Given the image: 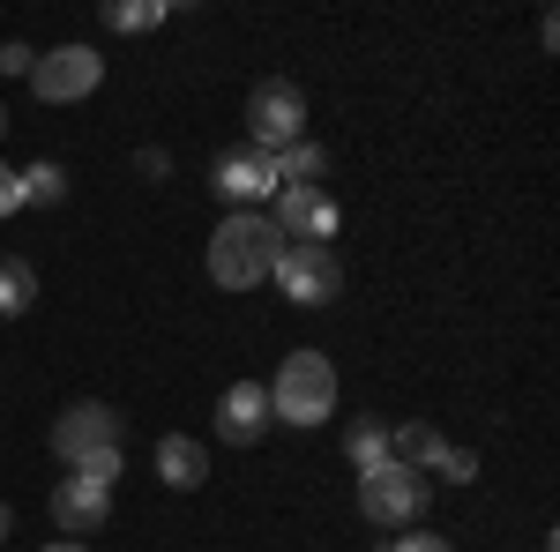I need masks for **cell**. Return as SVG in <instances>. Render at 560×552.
Returning <instances> with one entry per match:
<instances>
[{
    "label": "cell",
    "mask_w": 560,
    "mask_h": 552,
    "mask_svg": "<svg viewBox=\"0 0 560 552\" xmlns=\"http://www.w3.org/2000/svg\"><path fill=\"white\" fill-rule=\"evenodd\" d=\"M277 255H284V232H277L261 210H232L210 232V277L224 284V292H255V284H269Z\"/></svg>",
    "instance_id": "6da1fadb"
},
{
    "label": "cell",
    "mask_w": 560,
    "mask_h": 552,
    "mask_svg": "<svg viewBox=\"0 0 560 552\" xmlns=\"http://www.w3.org/2000/svg\"><path fill=\"white\" fill-rule=\"evenodd\" d=\"M269 419L284 425H329L337 419V366L322 351H292L269 381Z\"/></svg>",
    "instance_id": "7a4b0ae2"
},
{
    "label": "cell",
    "mask_w": 560,
    "mask_h": 552,
    "mask_svg": "<svg viewBox=\"0 0 560 552\" xmlns=\"http://www.w3.org/2000/svg\"><path fill=\"white\" fill-rule=\"evenodd\" d=\"M433 501V478L411 463H382L359 478V508H366V522L374 530H404V522H419Z\"/></svg>",
    "instance_id": "3957f363"
},
{
    "label": "cell",
    "mask_w": 560,
    "mask_h": 552,
    "mask_svg": "<svg viewBox=\"0 0 560 552\" xmlns=\"http://www.w3.org/2000/svg\"><path fill=\"white\" fill-rule=\"evenodd\" d=\"M247 142L255 150H292V142H306V97L300 83H284V75H269V83H255V97H247Z\"/></svg>",
    "instance_id": "277c9868"
},
{
    "label": "cell",
    "mask_w": 560,
    "mask_h": 552,
    "mask_svg": "<svg viewBox=\"0 0 560 552\" xmlns=\"http://www.w3.org/2000/svg\"><path fill=\"white\" fill-rule=\"evenodd\" d=\"M277 292L292 298V306H329V298L345 292V261L337 247H306V239H284V255H277Z\"/></svg>",
    "instance_id": "5b68a950"
},
{
    "label": "cell",
    "mask_w": 560,
    "mask_h": 552,
    "mask_svg": "<svg viewBox=\"0 0 560 552\" xmlns=\"http://www.w3.org/2000/svg\"><path fill=\"white\" fill-rule=\"evenodd\" d=\"M210 187H217V202H232V210H261V202H277V157H269V150H255V142L217 150Z\"/></svg>",
    "instance_id": "8992f818"
},
{
    "label": "cell",
    "mask_w": 560,
    "mask_h": 552,
    "mask_svg": "<svg viewBox=\"0 0 560 552\" xmlns=\"http://www.w3.org/2000/svg\"><path fill=\"white\" fill-rule=\"evenodd\" d=\"M97 83H105L97 45H52V52H38V68H31V90H38L45 105H75Z\"/></svg>",
    "instance_id": "52a82bcc"
},
{
    "label": "cell",
    "mask_w": 560,
    "mask_h": 552,
    "mask_svg": "<svg viewBox=\"0 0 560 552\" xmlns=\"http://www.w3.org/2000/svg\"><path fill=\"white\" fill-rule=\"evenodd\" d=\"M105 448H120V411L113 403H68L60 419H52V456L75 470L90 456H105Z\"/></svg>",
    "instance_id": "ba28073f"
},
{
    "label": "cell",
    "mask_w": 560,
    "mask_h": 552,
    "mask_svg": "<svg viewBox=\"0 0 560 552\" xmlns=\"http://www.w3.org/2000/svg\"><path fill=\"white\" fill-rule=\"evenodd\" d=\"M52 522L68 530V538H97L105 530V515H113V485L105 478H90V470H68L60 485H52Z\"/></svg>",
    "instance_id": "9c48e42d"
},
{
    "label": "cell",
    "mask_w": 560,
    "mask_h": 552,
    "mask_svg": "<svg viewBox=\"0 0 560 552\" xmlns=\"http://www.w3.org/2000/svg\"><path fill=\"white\" fill-rule=\"evenodd\" d=\"M284 239H306V247H329L337 239V195L329 187H277V216H269Z\"/></svg>",
    "instance_id": "30bf717a"
},
{
    "label": "cell",
    "mask_w": 560,
    "mask_h": 552,
    "mask_svg": "<svg viewBox=\"0 0 560 552\" xmlns=\"http://www.w3.org/2000/svg\"><path fill=\"white\" fill-rule=\"evenodd\" d=\"M269 381H232L217 396V441L224 448H255L261 433H269Z\"/></svg>",
    "instance_id": "8fae6325"
},
{
    "label": "cell",
    "mask_w": 560,
    "mask_h": 552,
    "mask_svg": "<svg viewBox=\"0 0 560 552\" xmlns=\"http://www.w3.org/2000/svg\"><path fill=\"white\" fill-rule=\"evenodd\" d=\"M158 478H165L173 493H195V485L210 478V448L187 441V433H165V441H158Z\"/></svg>",
    "instance_id": "7c38bea8"
},
{
    "label": "cell",
    "mask_w": 560,
    "mask_h": 552,
    "mask_svg": "<svg viewBox=\"0 0 560 552\" xmlns=\"http://www.w3.org/2000/svg\"><path fill=\"white\" fill-rule=\"evenodd\" d=\"M38 306V269L23 255H0V321H23Z\"/></svg>",
    "instance_id": "4fadbf2b"
},
{
    "label": "cell",
    "mask_w": 560,
    "mask_h": 552,
    "mask_svg": "<svg viewBox=\"0 0 560 552\" xmlns=\"http://www.w3.org/2000/svg\"><path fill=\"white\" fill-rule=\"evenodd\" d=\"M388 425H396V419H359L345 433V456H351L359 478H366V470H382V463H396V456H388Z\"/></svg>",
    "instance_id": "5bb4252c"
},
{
    "label": "cell",
    "mask_w": 560,
    "mask_h": 552,
    "mask_svg": "<svg viewBox=\"0 0 560 552\" xmlns=\"http://www.w3.org/2000/svg\"><path fill=\"white\" fill-rule=\"evenodd\" d=\"M322 172H329V150H322V142L277 150V187H322Z\"/></svg>",
    "instance_id": "9a60e30c"
},
{
    "label": "cell",
    "mask_w": 560,
    "mask_h": 552,
    "mask_svg": "<svg viewBox=\"0 0 560 552\" xmlns=\"http://www.w3.org/2000/svg\"><path fill=\"white\" fill-rule=\"evenodd\" d=\"M15 179H23V202H38V210H52V202H68V165H52V157H38V165H23Z\"/></svg>",
    "instance_id": "2e32d148"
},
{
    "label": "cell",
    "mask_w": 560,
    "mask_h": 552,
    "mask_svg": "<svg viewBox=\"0 0 560 552\" xmlns=\"http://www.w3.org/2000/svg\"><path fill=\"white\" fill-rule=\"evenodd\" d=\"M165 15H173L165 0H113V8H105V23H113V31H158Z\"/></svg>",
    "instance_id": "e0dca14e"
},
{
    "label": "cell",
    "mask_w": 560,
    "mask_h": 552,
    "mask_svg": "<svg viewBox=\"0 0 560 552\" xmlns=\"http://www.w3.org/2000/svg\"><path fill=\"white\" fill-rule=\"evenodd\" d=\"M427 478H448V485H471V478H478V456H471V448H448V441H441V448L427 456Z\"/></svg>",
    "instance_id": "ac0fdd59"
},
{
    "label": "cell",
    "mask_w": 560,
    "mask_h": 552,
    "mask_svg": "<svg viewBox=\"0 0 560 552\" xmlns=\"http://www.w3.org/2000/svg\"><path fill=\"white\" fill-rule=\"evenodd\" d=\"M0 68H8V75H31V68H38V52H31L23 38H8V45H0Z\"/></svg>",
    "instance_id": "d6986e66"
},
{
    "label": "cell",
    "mask_w": 560,
    "mask_h": 552,
    "mask_svg": "<svg viewBox=\"0 0 560 552\" xmlns=\"http://www.w3.org/2000/svg\"><path fill=\"white\" fill-rule=\"evenodd\" d=\"M374 552H456L448 538H388V545H374Z\"/></svg>",
    "instance_id": "ffe728a7"
},
{
    "label": "cell",
    "mask_w": 560,
    "mask_h": 552,
    "mask_svg": "<svg viewBox=\"0 0 560 552\" xmlns=\"http://www.w3.org/2000/svg\"><path fill=\"white\" fill-rule=\"evenodd\" d=\"M15 210H23V179L0 165V216H15Z\"/></svg>",
    "instance_id": "44dd1931"
},
{
    "label": "cell",
    "mask_w": 560,
    "mask_h": 552,
    "mask_svg": "<svg viewBox=\"0 0 560 552\" xmlns=\"http://www.w3.org/2000/svg\"><path fill=\"white\" fill-rule=\"evenodd\" d=\"M75 470H90V478H105V485H113V478H120V448H105V456H90V463H75Z\"/></svg>",
    "instance_id": "7402d4cb"
},
{
    "label": "cell",
    "mask_w": 560,
    "mask_h": 552,
    "mask_svg": "<svg viewBox=\"0 0 560 552\" xmlns=\"http://www.w3.org/2000/svg\"><path fill=\"white\" fill-rule=\"evenodd\" d=\"M45 552H90V545H75V538H60V545H45Z\"/></svg>",
    "instance_id": "603a6c76"
},
{
    "label": "cell",
    "mask_w": 560,
    "mask_h": 552,
    "mask_svg": "<svg viewBox=\"0 0 560 552\" xmlns=\"http://www.w3.org/2000/svg\"><path fill=\"white\" fill-rule=\"evenodd\" d=\"M8 522H15V515H8V501H0V538H8Z\"/></svg>",
    "instance_id": "cb8c5ba5"
},
{
    "label": "cell",
    "mask_w": 560,
    "mask_h": 552,
    "mask_svg": "<svg viewBox=\"0 0 560 552\" xmlns=\"http://www.w3.org/2000/svg\"><path fill=\"white\" fill-rule=\"evenodd\" d=\"M0 128H8V113H0Z\"/></svg>",
    "instance_id": "d4e9b609"
}]
</instances>
